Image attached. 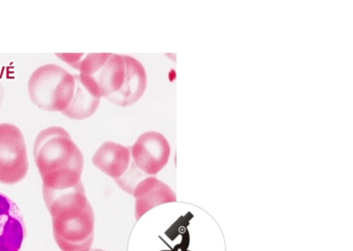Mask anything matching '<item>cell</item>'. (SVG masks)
<instances>
[{"mask_svg": "<svg viewBox=\"0 0 353 251\" xmlns=\"http://www.w3.org/2000/svg\"><path fill=\"white\" fill-rule=\"evenodd\" d=\"M33 155L43 180V192H64L82 183L84 157L61 126L45 128L37 134Z\"/></svg>", "mask_w": 353, "mask_h": 251, "instance_id": "obj_1", "label": "cell"}, {"mask_svg": "<svg viewBox=\"0 0 353 251\" xmlns=\"http://www.w3.org/2000/svg\"><path fill=\"white\" fill-rule=\"evenodd\" d=\"M53 223V235L61 251H90L94 242V210L83 182L72 190L43 192Z\"/></svg>", "mask_w": 353, "mask_h": 251, "instance_id": "obj_2", "label": "cell"}, {"mask_svg": "<svg viewBox=\"0 0 353 251\" xmlns=\"http://www.w3.org/2000/svg\"><path fill=\"white\" fill-rule=\"evenodd\" d=\"M79 72L83 85L97 99L112 97L125 82V61L123 55L117 54H87L81 61Z\"/></svg>", "mask_w": 353, "mask_h": 251, "instance_id": "obj_3", "label": "cell"}, {"mask_svg": "<svg viewBox=\"0 0 353 251\" xmlns=\"http://www.w3.org/2000/svg\"><path fill=\"white\" fill-rule=\"evenodd\" d=\"M28 169L26 142L20 128L12 123L0 124V183H19Z\"/></svg>", "mask_w": 353, "mask_h": 251, "instance_id": "obj_4", "label": "cell"}, {"mask_svg": "<svg viewBox=\"0 0 353 251\" xmlns=\"http://www.w3.org/2000/svg\"><path fill=\"white\" fill-rule=\"evenodd\" d=\"M130 151L132 161L143 173L157 176L169 163L172 148L161 132L150 130L139 137Z\"/></svg>", "mask_w": 353, "mask_h": 251, "instance_id": "obj_5", "label": "cell"}, {"mask_svg": "<svg viewBox=\"0 0 353 251\" xmlns=\"http://www.w3.org/2000/svg\"><path fill=\"white\" fill-rule=\"evenodd\" d=\"M68 70L57 64L39 66L30 76L28 93L31 101L43 111L55 112V101Z\"/></svg>", "mask_w": 353, "mask_h": 251, "instance_id": "obj_6", "label": "cell"}, {"mask_svg": "<svg viewBox=\"0 0 353 251\" xmlns=\"http://www.w3.org/2000/svg\"><path fill=\"white\" fill-rule=\"evenodd\" d=\"M25 237L26 225L20 208L0 192V251H20Z\"/></svg>", "mask_w": 353, "mask_h": 251, "instance_id": "obj_7", "label": "cell"}, {"mask_svg": "<svg viewBox=\"0 0 353 251\" xmlns=\"http://www.w3.org/2000/svg\"><path fill=\"white\" fill-rule=\"evenodd\" d=\"M134 203V217L137 221L155 207L168 203L176 202L174 190L155 176H147L139 182L132 194Z\"/></svg>", "mask_w": 353, "mask_h": 251, "instance_id": "obj_8", "label": "cell"}, {"mask_svg": "<svg viewBox=\"0 0 353 251\" xmlns=\"http://www.w3.org/2000/svg\"><path fill=\"white\" fill-rule=\"evenodd\" d=\"M126 66L125 82L122 88L107 101L119 107H130L138 103L147 89L146 68L140 60L132 56L123 55Z\"/></svg>", "mask_w": 353, "mask_h": 251, "instance_id": "obj_9", "label": "cell"}, {"mask_svg": "<svg viewBox=\"0 0 353 251\" xmlns=\"http://www.w3.org/2000/svg\"><path fill=\"white\" fill-rule=\"evenodd\" d=\"M132 163L130 147L116 142L103 143L92 157L93 165L114 180L125 176Z\"/></svg>", "mask_w": 353, "mask_h": 251, "instance_id": "obj_10", "label": "cell"}, {"mask_svg": "<svg viewBox=\"0 0 353 251\" xmlns=\"http://www.w3.org/2000/svg\"><path fill=\"white\" fill-rule=\"evenodd\" d=\"M101 99L93 97L86 87L83 85L79 76L78 84H77L76 92L74 99L70 103L68 109L64 112L63 115L70 119L85 120L90 118L97 113Z\"/></svg>", "mask_w": 353, "mask_h": 251, "instance_id": "obj_11", "label": "cell"}, {"mask_svg": "<svg viewBox=\"0 0 353 251\" xmlns=\"http://www.w3.org/2000/svg\"><path fill=\"white\" fill-rule=\"evenodd\" d=\"M146 177V174L143 173V172L137 167L134 161H132V165H130V170H128L125 176L120 178V179L115 180V182L122 190H124V192H128V194H132V196L134 188L138 185L139 182Z\"/></svg>", "mask_w": 353, "mask_h": 251, "instance_id": "obj_12", "label": "cell"}, {"mask_svg": "<svg viewBox=\"0 0 353 251\" xmlns=\"http://www.w3.org/2000/svg\"><path fill=\"white\" fill-rule=\"evenodd\" d=\"M86 54L84 53H79V54H65L62 53L56 54L57 57H59L60 59L63 60L66 63L70 64L72 68H76V70H79V66H80L81 61H82L83 58L85 57Z\"/></svg>", "mask_w": 353, "mask_h": 251, "instance_id": "obj_13", "label": "cell"}, {"mask_svg": "<svg viewBox=\"0 0 353 251\" xmlns=\"http://www.w3.org/2000/svg\"><path fill=\"white\" fill-rule=\"evenodd\" d=\"M3 94H4L3 86H2L1 82H0V106H1L2 99H3Z\"/></svg>", "mask_w": 353, "mask_h": 251, "instance_id": "obj_14", "label": "cell"}, {"mask_svg": "<svg viewBox=\"0 0 353 251\" xmlns=\"http://www.w3.org/2000/svg\"><path fill=\"white\" fill-rule=\"evenodd\" d=\"M90 251H105V250H99V248H95V250H91Z\"/></svg>", "mask_w": 353, "mask_h": 251, "instance_id": "obj_15", "label": "cell"}]
</instances>
